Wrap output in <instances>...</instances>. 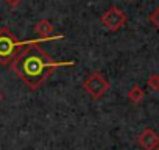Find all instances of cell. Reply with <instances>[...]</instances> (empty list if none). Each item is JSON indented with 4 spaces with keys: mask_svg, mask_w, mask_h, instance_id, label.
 Listing matches in <instances>:
<instances>
[{
    "mask_svg": "<svg viewBox=\"0 0 159 150\" xmlns=\"http://www.w3.org/2000/svg\"><path fill=\"white\" fill-rule=\"evenodd\" d=\"M72 66H75V61H56L41 49L39 44L22 49L10 64L11 70L28 86L30 91L39 89L56 69Z\"/></svg>",
    "mask_w": 159,
    "mask_h": 150,
    "instance_id": "obj_1",
    "label": "cell"
},
{
    "mask_svg": "<svg viewBox=\"0 0 159 150\" xmlns=\"http://www.w3.org/2000/svg\"><path fill=\"white\" fill-rule=\"evenodd\" d=\"M62 35L52 36V38H36L31 41H19L14 33H11L8 28L0 30V64L2 66H10L16 55L20 52V49H25L28 45H36L44 41H55V39H62Z\"/></svg>",
    "mask_w": 159,
    "mask_h": 150,
    "instance_id": "obj_2",
    "label": "cell"
},
{
    "mask_svg": "<svg viewBox=\"0 0 159 150\" xmlns=\"http://www.w3.org/2000/svg\"><path fill=\"white\" fill-rule=\"evenodd\" d=\"M83 88H84V91H86L94 100H98L100 97H103V96L108 92V89L111 88V83L103 77V73H100V72H92V73L88 75L86 80L83 82Z\"/></svg>",
    "mask_w": 159,
    "mask_h": 150,
    "instance_id": "obj_3",
    "label": "cell"
},
{
    "mask_svg": "<svg viewBox=\"0 0 159 150\" xmlns=\"http://www.w3.org/2000/svg\"><path fill=\"white\" fill-rule=\"evenodd\" d=\"M100 21H102V24L105 25L106 30H109V31H119L126 24V14L119 7H111V8H108L102 14Z\"/></svg>",
    "mask_w": 159,
    "mask_h": 150,
    "instance_id": "obj_4",
    "label": "cell"
},
{
    "mask_svg": "<svg viewBox=\"0 0 159 150\" xmlns=\"http://www.w3.org/2000/svg\"><path fill=\"white\" fill-rule=\"evenodd\" d=\"M137 142L139 145L143 148V150H156L157 144H159V134L153 130V128H145L139 138H137Z\"/></svg>",
    "mask_w": 159,
    "mask_h": 150,
    "instance_id": "obj_5",
    "label": "cell"
},
{
    "mask_svg": "<svg viewBox=\"0 0 159 150\" xmlns=\"http://www.w3.org/2000/svg\"><path fill=\"white\" fill-rule=\"evenodd\" d=\"M53 25L47 21V19H42L39 21L36 25H34V31L41 36V38H52V33H53Z\"/></svg>",
    "mask_w": 159,
    "mask_h": 150,
    "instance_id": "obj_6",
    "label": "cell"
},
{
    "mask_svg": "<svg viewBox=\"0 0 159 150\" xmlns=\"http://www.w3.org/2000/svg\"><path fill=\"white\" fill-rule=\"evenodd\" d=\"M126 97H128V100H129L131 103H134V105H139V103L143 100V97H145V92H143V89H142L139 85H134V86H133V88L128 91Z\"/></svg>",
    "mask_w": 159,
    "mask_h": 150,
    "instance_id": "obj_7",
    "label": "cell"
},
{
    "mask_svg": "<svg viewBox=\"0 0 159 150\" xmlns=\"http://www.w3.org/2000/svg\"><path fill=\"white\" fill-rule=\"evenodd\" d=\"M147 85L150 89L153 91H159V73H151L148 80H147Z\"/></svg>",
    "mask_w": 159,
    "mask_h": 150,
    "instance_id": "obj_8",
    "label": "cell"
},
{
    "mask_svg": "<svg viewBox=\"0 0 159 150\" xmlns=\"http://www.w3.org/2000/svg\"><path fill=\"white\" fill-rule=\"evenodd\" d=\"M150 21H151V24L156 27V30H159V7L150 14Z\"/></svg>",
    "mask_w": 159,
    "mask_h": 150,
    "instance_id": "obj_9",
    "label": "cell"
},
{
    "mask_svg": "<svg viewBox=\"0 0 159 150\" xmlns=\"http://www.w3.org/2000/svg\"><path fill=\"white\" fill-rule=\"evenodd\" d=\"M3 2H5L8 7H11V8H16V7H19V5L22 3V0H3Z\"/></svg>",
    "mask_w": 159,
    "mask_h": 150,
    "instance_id": "obj_10",
    "label": "cell"
},
{
    "mask_svg": "<svg viewBox=\"0 0 159 150\" xmlns=\"http://www.w3.org/2000/svg\"><path fill=\"white\" fill-rule=\"evenodd\" d=\"M2 97H3V96H2V91H0V100H2Z\"/></svg>",
    "mask_w": 159,
    "mask_h": 150,
    "instance_id": "obj_11",
    "label": "cell"
},
{
    "mask_svg": "<svg viewBox=\"0 0 159 150\" xmlns=\"http://www.w3.org/2000/svg\"><path fill=\"white\" fill-rule=\"evenodd\" d=\"M156 150H159V144H157V147H156Z\"/></svg>",
    "mask_w": 159,
    "mask_h": 150,
    "instance_id": "obj_12",
    "label": "cell"
}]
</instances>
